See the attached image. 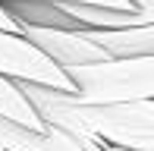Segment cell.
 Wrapping results in <instances>:
<instances>
[{"label": "cell", "instance_id": "2", "mask_svg": "<svg viewBox=\"0 0 154 151\" xmlns=\"http://www.w3.org/2000/svg\"><path fill=\"white\" fill-rule=\"evenodd\" d=\"M63 72L72 82V91L85 101L123 104V101L154 98V54L107 57V60H94V63L69 66Z\"/></svg>", "mask_w": 154, "mask_h": 151}, {"label": "cell", "instance_id": "4", "mask_svg": "<svg viewBox=\"0 0 154 151\" xmlns=\"http://www.w3.org/2000/svg\"><path fill=\"white\" fill-rule=\"evenodd\" d=\"M19 35L32 41L54 66L69 69L79 63H94V60H107V54L88 41L79 29H51V25H19Z\"/></svg>", "mask_w": 154, "mask_h": 151}, {"label": "cell", "instance_id": "7", "mask_svg": "<svg viewBox=\"0 0 154 151\" xmlns=\"http://www.w3.org/2000/svg\"><path fill=\"white\" fill-rule=\"evenodd\" d=\"M0 116L16 120V123H25V126H32V129L44 126V123L38 120V113L32 110V104L22 98V91L16 88V82L6 79V76H0Z\"/></svg>", "mask_w": 154, "mask_h": 151}, {"label": "cell", "instance_id": "8", "mask_svg": "<svg viewBox=\"0 0 154 151\" xmlns=\"http://www.w3.org/2000/svg\"><path fill=\"white\" fill-rule=\"evenodd\" d=\"M75 3H97V6H110V10H132L129 0H75Z\"/></svg>", "mask_w": 154, "mask_h": 151}, {"label": "cell", "instance_id": "10", "mask_svg": "<svg viewBox=\"0 0 154 151\" xmlns=\"http://www.w3.org/2000/svg\"><path fill=\"white\" fill-rule=\"evenodd\" d=\"M132 10H142V13H154V0H129Z\"/></svg>", "mask_w": 154, "mask_h": 151}, {"label": "cell", "instance_id": "6", "mask_svg": "<svg viewBox=\"0 0 154 151\" xmlns=\"http://www.w3.org/2000/svg\"><path fill=\"white\" fill-rule=\"evenodd\" d=\"M88 41H94L107 57H138L154 54V22L123 25V29H79Z\"/></svg>", "mask_w": 154, "mask_h": 151}, {"label": "cell", "instance_id": "12", "mask_svg": "<svg viewBox=\"0 0 154 151\" xmlns=\"http://www.w3.org/2000/svg\"><path fill=\"white\" fill-rule=\"evenodd\" d=\"M0 151H6V148H3V145H0Z\"/></svg>", "mask_w": 154, "mask_h": 151}, {"label": "cell", "instance_id": "1", "mask_svg": "<svg viewBox=\"0 0 154 151\" xmlns=\"http://www.w3.org/2000/svg\"><path fill=\"white\" fill-rule=\"evenodd\" d=\"M13 82L44 126L69 132L85 151H107L110 145L154 148V98L101 104V101L79 98L75 91H60V88L35 85L22 79Z\"/></svg>", "mask_w": 154, "mask_h": 151}, {"label": "cell", "instance_id": "5", "mask_svg": "<svg viewBox=\"0 0 154 151\" xmlns=\"http://www.w3.org/2000/svg\"><path fill=\"white\" fill-rule=\"evenodd\" d=\"M0 145L6 151H85L69 132L57 126H41L32 129L25 123L0 116Z\"/></svg>", "mask_w": 154, "mask_h": 151}, {"label": "cell", "instance_id": "11", "mask_svg": "<svg viewBox=\"0 0 154 151\" xmlns=\"http://www.w3.org/2000/svg\"><path fill=\"white\" fill-rule=\"evenodd\" d=\"M107 151H154V148H113V145H110Z\"/></svg>", "mask_w": 154, "mask_h": 151}, {"label": "cell", "instance_id": "3", "mask_svg": "<svg viewBox=\"0 0 154 151\" xmlns=\"http://www.w3.org/2000/svg\"><path fill=\"white\" fill-rule=\"evenodd\" d=\"M0 76L47 85V88H60V91H72V82L66 79V72L60 66H54L19 32H3V29H0Z\"/></svg>", "mask_w": 154, "mask_h": 151}, {"label": "cell", "instance_id": "9", "mask_svg": "<svg viewBox=\"0 0 154 151\" xmlns=\"http://www.w3.org/2000/svg\"><path fill=\"white\" fill-rule=\"evenodd\" d=\"M0 29H3V32H19V25L10 19V13H6L3 6H0Z\"/></svg>", "mask_w": 154, "mask_h": 151}]
</instances>
